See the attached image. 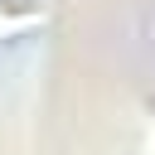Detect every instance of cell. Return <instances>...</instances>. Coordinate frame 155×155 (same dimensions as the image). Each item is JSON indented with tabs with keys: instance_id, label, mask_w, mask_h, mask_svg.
Listing matches in <instances>:
<instances>
[{
	"instance_id": "1",
	"label": "cell",
	"mask_w": 155,
	"mask_h": 155,
	"mask_svg": "<svg viewBox=\"0 0 155 155\" xmlns=\"http://www.w3.org/2000/svg\"><path fill=\"white\" fill-rule=\"evenodd\" d=\"M39 24H44V15H5V19H0V39L29 34V29H39Z\"/></svg>"
}]
</instances>
